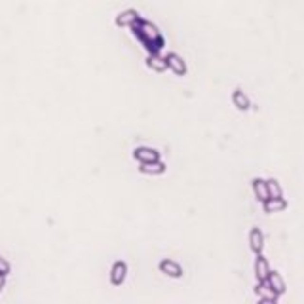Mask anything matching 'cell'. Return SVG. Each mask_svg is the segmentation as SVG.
Segmentation results:
<instances>
[{
	"mask_svg": "<svg viewBox=\"0 0 304 304\" xmlns=\"http://www.w3.org/2000/svg\"><path fill=\"white\" fill-rule=\"evenodd\" d=\"M131 29L135 31V34L143 40V44L147 46V50L152 51V53H158L160 50H162V46H164V40H162V36H160V31L149 21H141V19H137V21L131 25Z\"/></svg>",
	"mask_w": 304,
	"mask_h": 304,
	"instance_id": "obj_1",
	"label": "cell"
},
{
	"mask_svg": "<svg viewBox=\"0 0 304 304\" xmlns=\"http://www.w3.org/2000/svg\"><path fill=\"white\" fill-rule=\"evenodd\" d=\"M257 295H259L261 301H266V303H276L278 297H280V295L268 285L266 280H264V282H259V285H257Z\"/></svg>",
	"mask_w": 304,
	"mask_h": 304,
	"instance_id": "obj_2",
	"label": "cell"
},
{
	"mask_svg": "<svg viewBox=\"0 0 304 304\" xmlns=\"http://www.w3.org/2000/svg\"><path fill=\"white\" fill-rule=\"evenodd\" d=\"M166 63H168V67L173 70L175 74H186V65H185V61L177 55V53H169L168 57H166Z\"/></svg>",
	"mask_w": 304,
	"mask_h": 304,
	"instance_id": "obj_3",
	"label": "cell"
},
{
	"mask_svg": "<svg viewBox=\"0 0 304 304\" xmlns=\"http://www.w3.org/2000/svg\"><path fill=\"white\" fill-rule=\"evenodd\" d=\"M264 203V211L266 213H276V211H283L285 207H287V202L283 200L282 196L280 198H268L266 202H262Z\"/></svg>",
	"mask_w": 304,
	"mask_h": 304,
	"instance_id": "obj_4",
	"label": "cell"
},
{
	"mask_svg": "<svg viewBox=\"0 0 304 304\" xmlns=\"http://www.w3.org/2000/svg\"><path fill=\"white\" fill-rule=\"evenodd\" d=\"M135 158H137L141 164H147V162H156L160 156H158V152L152 151V149L141 147V149H137V151H135Z\"/></svg>",
	"mask_w": 304,
	"mask_h": 304,
	"instance_id": "obj_5",
	"label": "cell"
},
{
	"mask_svg": "<svg viewBox=\"0 0 304 304\" xmlns=\"http://www.w3.org/2000/svg\"><path fill=\"white\" fill-rule=\"evenodd\" d=\"M266 282H268V285H270V287H272L278 295H283V293H285V283H283L282 276H280L278 272H272V270H270V274H268Z\"/></svg>",
	"mask_w": 304,
	"mask_h": 304,
	"instance_id": "obj_6",
	"label": "cell"
},
{
	"mask_svg": "<svg viewBox=\"0 0 304 304\" xmlns=\"http://www.w3.org/2000/svg\"><path fill=\"white\" fill-rule=\"evenodd\" d=\"M249 243H251V249H253L255 253H261L262 251L264 236H262V232L259 230V228H253V230L249 232Z\"/></svg>",
	"mask_w": 304,
	"mask_h": 304,
	"instance_id": "obj_7",
	"label": "cell"
},
{
	"mask_svg": "<svg viewBox=\"0 0 304 304\" xmlns=\"http://www.w3.org/2000/svg\"><path fill=\"white\" fill-rule=\"evenodd\" d=\"M253 192L257 196V200H261V202H266L270 198L266 181H262V179H253Z\"/></svg>",
	"mask_w": 304,
	"mask_h": 304,
	"instance_id": "obj_8",
	"label": "cell"
},
{
	"mask_svg": "<svg viewBox=\"0 0 304 304\" xmlns=\"http://www.w3.org/2000/svg\"><path fill=\"white\" fill-rule=\"evenodd\" d=\"M160 270L164 272V274H168V276H171V278H181V274H183V270H181V266L173 261H164L160 264Z\"/></svg>",
	"mask_w": 304,
	"mask_h": 304,
	"instance_id": "obj_9",
	"label": "cell"
},
{
	"mask_svg": "<svg viewBox=\"0 0 304 304\" xmlns=\"http://www.w3.org/2000/svg\"><path fill=\"white\" fill-rule=\"evenodd\" d=\"M255 274H257V280H259V282H264V280L268 278L270 266H268V262H266L264 257H259L257 262H255Z\"/></svg>",
	"mask_w": 304,
	"mask_h": 304,
	"instance_id": "obj_10",
	"label": "cell"
},
{
	"mask_svg": "<svg viewBox=\"0 0 304 304\" xmlns=\"http://www.w3.org/2000/svg\"><path fill=\"white\" fill-rule=\"evenodd\" d=\"M126 264L124 262H116L114 264V268H112V274H110V280L112 283H116V285H120V283L124 282V278H126Z\"/></svg>",
	"mask_w": 304,
	"mask_h": 304,
	"instance_id": "obj_11",
	"label": "cell"
},
{
	"mask_svg": "<svg viewBox=\"0 0 304 304\" xmlns=\"http://www.w3.org/2000/svg\"><path fill=\"white\" fill-rule=\"evenodd\" d=\"M141 171L143 173H151V175H160V173H164L166 171V166L162 164V162H147V164H143V168H141Z\"/></svg>",
	"mask_w": 304,
	"mask_h": 304,
	"instance_id": "obj_12",
	"label": "cell"
},
{
	"mask_svg": "<svg viewBox=\"0 0 304 304\" xmlns=\"http://www.w3.org/2000/svg\"><path fill=\"white\" fill-rule=\"evenodd\" d=\"M232 101H234V105H236L239 110H247V109H249V99H247V95H245L241 89H236V91H234V95H232Z\"/></svg>",
	"mask_w": 304,
	"mask_h": 304,
	"instance_id": "obj_13",
	"label": "cell"
},
{
	"mask_svg": "<svg viewBox=\"0 0 304 304\" xmlns=\"http://www.w3.org/2000/svg\"><path fill=\"white\" fill-rule=\"evenodd\" d=\"M139 19V16L133 12V10H128V12H122L120 16H118V19H116V23L120 25V27H124V25H133V23Z\"/></svg>",
	"mask_w": 304,
	"mask_h": 304,
	"instance_id": "obj_14",
	"label": "cell"
},
{
	"mask_svg": "<svg viewBox=\"0 0 304 304\" xmlns=\"http://www.w3.org/2000/svg\"><path fill=\"white\" fill-rule=\"evenodd\" d=\"M149 67L154 68V70H158V72H162V70H166V68H168V63H166V59H160V57H158V53H154V57L149 59Z\"/></svg>",
	"mask_w": 304,
	"mask_h": 304,
	"instance_id": "obj_15",
	"label": "cell"
},
{
	"mask_svg": "<svg viewBox=\"0 0 304 304\" xmlns=\"http://www.w3.org/2000/svg\"><path fill=\"white\" fill-rule=\"evenodd\" d=\"M266 186H268V194H270V198H280V196H282V188H280L278 181L270 179V181H266Z\"/></svg>",
	"mask_w": 304,
	"mask_h": 304,
	"instance_id": "obj_16",
	"label": "cell"
}]
</instances>
